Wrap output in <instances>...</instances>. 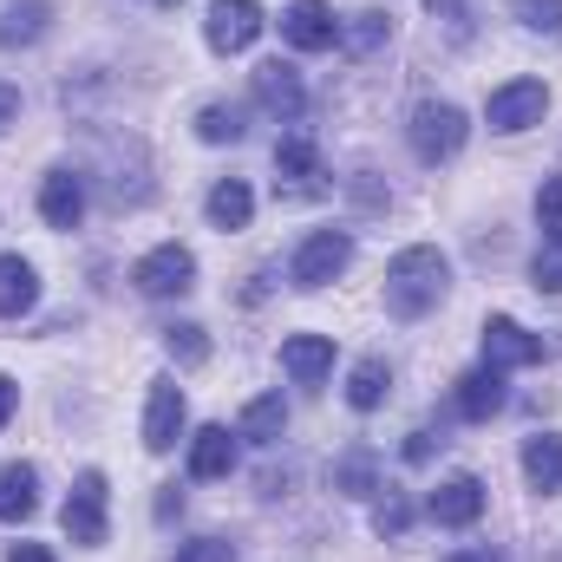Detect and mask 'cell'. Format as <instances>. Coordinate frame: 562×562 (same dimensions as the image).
Segmentation results:
<instances>
[{
    "instance_id": "obj_2",
    "label": "cell",
    "mask_w": 562,
    "mask_h": 562,
    "mask_svg": "<svg viewBox=\"0 0 562 562\" xmlns=\"http://www.w3.org/2000/svg\"><path fill=\"white\" fill-rule=\"evenodd\" d=\"M347 262H353V236L347 229H314L301 249H294V269H288V281L294 288H327L334 276H347Z\"/></svg>"
},
{
    "instance_id": "obj_10",
    "label": "cell",
    "mask_w": 562,
    "mask_h": 562,
    "mask_svg": "<svg viewBox=\"0 0 562 562\" xmlns=\"http://www.w3.org/2000/svg\"><path fill=\"white\" fill-rule=\"evenodd\" d=\"M190 425V406H183V386L177 380H157L150 400H144V451H170Z\"/></svg>"
},
{
    "instance_id": "obj_26",
    "label": "cell",
    "mask_w": 562,
    "mask_h": 562,
    "mask_svg": "<svg viewBox=\"0 0 562 562\" xmlns=\"http://www.w3.org/2000/svg\"><path fill=\"white\" fill-rule=\"evenodd\" d=\"M164 353H170L177 367H203V360H210V334H203L196 321H177V327H164Z\"/></svg>"
},
{
    "instance_id": "obj_40",
    "label": "cell",
    "mask_w": 562,
    "mask_h": 562,
    "mask_svg": "<svg viewBox=\"0 0 562 562\" xmlns=\"http://www.w3.org/2000/svg\"><path fill=\"white\" fill-rule=\"evenodd\" d=\"M157 7H177V0H157Z\"/></svg>"
},
{
    "instance_id": "obj_4",
    "label": "cell",
    "mask_w": 562,
    "mask_h": 562,
    "mask_svg": "<svg viewBox=\"0 0 562 562\" xmlns=\"http://www.w3.org/2000/svg\"><path fill=\"white\" fill-rule=\"evenodd\" d=\"M464 138H471V125H464V112H458V105L425 99L419 112H413V150H419V164H445V157H458Z\"/></svg>"
},
{
    "instance_id": "obj_6",
    "label": "cell",
    "mask_w": 562,
    "mask_h": 562,
    "mask_svg": "<svg viewBox=\"0 0 562 562\" xmlns=\"http://www.w3.org/2000/svg\"><path fill=\"white\" fill-rule=\"evenodd\" d=\"M543 112H550V86H543V79H510V86H497L491 105H484L491 132H530V125H543Z\"/></svg>"
},
{
    "instance_id": "obj_11",
    "label": "cell",
    "mask_w": 562,
    "mask_h": 562,
    "mask_svg": "<svg viewBox=\"0 0 562 562\" xmlns=\"http://www.w3.org/2000/svg\"><path fill=\"white\" fill-rule=\"evenodd\" d=\"M425 510H431V524H445V530H471L477 517H484V484L464 471V477H445L431 497H425Z\"/></svg>"
},
{
    "instance_id": "obj_25",
    "label": "cell",
    "mask_w": 562,
    "mask_h": 562,
    "mask_svg": "<svg viewBox=\"0 0 562 562\" xmlns=\"http://www.w3.org/2000/svg\"><path fill=\"white\" fill-rule=\"evenodd\" d=\"M276 177L281 183H314V177H321V150H314V138H281L276 144Z\"/></svg>"
},
{
    "instance_id": "obj_33",
    "label": "cell",
    "mask_w": 562,
    "mask_h": 562,
    "mask_svg": "<svg viewBox=\"0 0 562 562\" xmlns=\"http://www.w3.org/2000/svg\"><path fill=\"white\" fill-rule=\"evenodd\" d=\"M537 288L562 294V243H543V249H537Z\"/></svg>"
},
{
    "instance_id": "obj_23",
    "label": "cell",
    "mask_w": 562,
    "mask_h": 562,
    "mask_svg": "<svg viewBox=\"0 0 562 562\" xmlns=\"http://www.w3.org/2000/svg\"><path fill=\"white\" fill-rule=\"evenodd\" d=\"M386 386H393V367L386 360H360L347 373V406L353 413H373V406H386Z\"/></svg>"
},
{
    "instance_id": "obj_30",
    "label": "cell",
    "mask_w": 562,
    "mask_h": 562,
    "mask_svg": "<svg viewBox=\"0 0 562 562\" xmlns=\"http://www.w3.org/2000/svg\"><path fill=\"white\" fill-rule=\"evenodd\" d=\"M406 524H413V504H406L400 491H386L380 510H373V530H380V537H406Z\"/></svg>"
},
{
    "instance_id": "obj_38",
    "label": "cell",
    "mask_w": 562,
    "mask_h": 562,
    "mask_svg": "<svg viewBox=\"0 0 562 562\" xmlns=\"http://www.w3.org/2000/svg\"><path fill=\"white\" fill-rule=\"evenodd\" d=\"M177 510H183V491H177V484H170V491H164V497H157V517H177Z\"/></svg>"
},
{
    "instance_id": "obj_12",
    "label": "cell",
    "mask_w": 562,
    "mask_h": 562,
    "mask_svg": "<svg viewBox=\"0 0 562 562\" xmlns=\"http://www.w3.org/2000/svg\"><path fill=\"white\" fill-rule=\"evenodd\" d=\"M256 105L262 112H276V119H301L307 112V92H301V72L294 66H281V59H269V66H256Z\"/></svg>"
},
{
    "instance_id": "obj_31",
    "label": "cell",
    "mask_w": 562,
    "mask_h": 562,
    "mask_svg": "<svg viewBox=\"0 0 562 562\" xmlns=\"http://www.w3.org/2000/svg\"><path fill=\"white\" fill-rule=\"evenodd\" d=\"M517 20L530 33H562V0H517Z\"/></svg>"
},
{
    "instance_id": "obj_15",
    "label": "cell",
    "mask_w": 562,
    "mask_h": 562,
    "mask_svg": "<svg viewBox=\"0 0 562 562\" xmlns=\"http://www.w3.org/2000/svg\"><path fill=\"white\" fill-rule=\"evenodd\" d=\"M229 471H236V431L229 425L190 431V477H229Z\"/></svg>"
},
{
    "instance_id": "obj_37",
    "label": "cell",
    "mask_w": 562,
    "mask_h": 562,
    "mask_svg": "<svg viewBox=\"0 0 562 562\" xmlns=\"http://www.w3.org/2000/svg\"><path fill=\"white\" fill-rule=\"evenodd\" d=\"M406 458H413V464L431 458V431H413V438H406Z\"/></svg>"
},
{
    "instance_id": "obj_20",
    "label": "cell",
    "mask_w": 562,
    "mask_h": 562,
    "mask_svg": "<svg viewBox=\"0 0 562 562\" xmlns=\"http://www.w3.org/2000/svg\"><path fill=\"white\" fill-rule=\"evenodd\" d=\"M203 210H210V223H216V229H243V223L256 216V190H249L243 177H223V183L210 190V203H203Z\"/></svg>"
},
{
    "instance_id": "obj_19",
    "label": "cell",
    "mask_w": 562,
    "mask_h": 562,
    "mask_svg": "<svg viewBox=\"0 0 562 562\" xmlns=\"http://www.w3.org/2000/svg\"><path fill=\"white\" fill-rule=\"evenodd\" d=\"M524 477L550 497L562 491V431H537V438H524Z\"/></svg>"
},
{
    "instance_id": "obj_39",
    "label": "cell",
    "mask_w": 562,
    "mask_h": 562,
    "mask_svg": "<svg viewBox=\"0 0 562 562\" xmlns=\"http://www.w3.org/2000/svg\"><path fill=\"white\" fill-rule=\"evenodd\" d=\"M445 562H504V557H497V550L484 543V550H458V557H445Z\"/></svg>"
},
{
    "instance_id": "obj_16",
    "label": "cell",
    "mask_w": 562,
    "mask_h": 562,
    "mask_svg": "<svg viewBox=\"0 0 562 562\" xmlns=\"http://www.w3.org/2000/svg\"><path fill=\"white\" fill-rule=\"evenodd\" d=\"M40 307V269L26 256H0V321H20Z\"/></svg>"
},
{
    "instance_id": "obj_13",
    "label": "cell",
    "mask_w": 562,
    "mask_h": 562,
    "mask_svg": "<svg viewBox=\"0 0 562 562\" xmlns=\"http://www.w3.org/2000/svg\"><path fill=\"white\" fill-rule=\"evenodd\" d=\"M281 367H288L294 386H321L334 373V340L327 334H288L281 340Z\"/></svg>"
},
{
    "instance_id": "obj_34",
    "label": "cell",
    "mask_w": 562,
    "mask_h": 562,
    "mask_svg": "<svg viewBox=\"0 0 562 562\" xmlns=\"http://www.w3.org/2000/svg\"><path fill=\"white\" fill-rule=\"evenodd\" d=\"M13 119H20V86H7V79H0V132H7Z\"/></svg>"
},
{
    "instance_id": "obj_36",
    "label": "cell",
    "mask_w": 562,
    "mask_h": 562,
    "mask_svg": "<svg viewBox=\"0 0 562 562\" xmlns=\"http://www.w3.org/2000/svg\"><path fill=\"white\" fill-rule=\"evenodd\" d=\"M13 406H20V386H13V380H7V373H0V425L13 419Z\"/></svg>"
},
{
    "instance_id": "obj_35",
    "label": "cell",
    "mask_w": 562,
    "mask_h": 562,
    "mask_svg": "<svg viewBox=\"0 0 562 562\" xmlns=\"http://www.w3.org/2000/svg\"><path fill=\"white\" fill-rule=\"evenodd\" d=\"M7 562H53V550H46V543H13Z\"/></svg>"
},
{
    "instance_id": "obj_9",
    "label": "cell",
    "mask_w": 562,
    "mask_h": 562,
    "mask_svg": "<svg viewBox=\"0 0 562 562\" xmlns=\"http://www.w3.org/2000/svg\"><path fill=\"white\" fill-rule=\"evenodd\" d=\"M550 347L537 340V334H524L510 314H491L484 321V367H497V373H510V367H537Z\"/></svg>"
},
{
    "instance_id": "obj_8",
    "label": "cell",
    "mask_w": 562,
    "mask_h": 562,
    "mask_svg": "<svg viewBox=\"0 0 562 562\" xmlns=\"http://www.w3.org/2000/svg\"><path fill=\"white\" fill-rule=\"evenodd\" d=\"M281 40H288L294 53H327V46L340 40V20H334L327 0H288V7H281Z\"/></svg>"
},
{
    "instance_id": "obj_22",
    "label": "cell",
    "mask_w": 562,
    "mask_h": 562,
    "mask_svg": "<svg viewBox=\"0 0 562 562\" xmlns=\"http://www.w3.org/2000/svg\"><path fill=\"white\" fill-rule=\"evenodd\" d=\"M281 431H288V400H281V393L249 400V413H243V425H236V438H249V445H276Z\"/></svg>"
},
{
    "instance_id": "obj_3",
    "label": "cell",
    "mask_w": 562,
    "mask_h": 562,
    "mask_svg": "<svg viewBox=\"0 0 562 562\" xmlns=\"http://www.w3.org/2000/svg\"><path fill=\"white\" fill-rule=\"evenodd\" d=\"M132 288H138V294H150V301L190 294V288H196V256H190L183 243H157L150 256H138V269H132Z\"/></svg>"
},
{
    "instance_id": "obj_1",
    "label": "cell",
    "mask_w": 562,
    "mask_h": 562,
    "mask_svg": "<svg viewBox=\"0 0 562 562\" xmlns=\"http://www.w3.org/2000/svg\"><path fill=\"white\" fill-rule=\"evenodd\" d=\"M445 288H451V262L419 243V249H400L393 262H386V307L400 314V321H419L431 314L438 301H445Z\"/></svg>"
},
{
    "instance_id": "obj_7",
    "label": "cell",
    "mask_w": 562,
    "mask_h": 562,
    "mask_svg": "<svg viewBox=\"0 0 562 562\" xmlns=\"http://www.w3.org/2000/svg\"><path fill=\"white\" fill-rule=\"evenodd\" d=\"M262 7L256 0H216L210 7V20H203V40L216 46V53H249L256 40H262Z\"/></svg>"
},
{
    "instance_id": "obj_28",
    "label": "cell",
    "mask_w": 562,
    "mask_h": 562,
    "mask_svg": "<svg viewBox=\"0 0 562 562\" xmlns=\"http://www.w3.org/2000/svg\"><path fill=\"white\" fill-rule=\"evenodd\" d=\"M334 491H340V497H373V491H380V464H373L367 451H353V458L334 471Z\"/></svg>"
},
{
    "instance_id": "obj_32",
    "label": "cell",
    "mask_w": 562,
    "mask_h": 562,
    "mask_svg": "<svg viewBox=\"0 0 562 562\" xmlns=\"http://www.w3.org/2000/svg\"><path fill=\"white\" fill-rule=\"evenodd\" d=\"M170 562H236V543L229 537H196V543H183Z\"/></svg>"
},
{
    "instance_id": "obj_5",
    "label": "cell",
    "mask_w": 562,
    "mask_h": 562,
    "mask_svg": "<svg viewBox=\"0 0 562 562\" xmlns=\"http://www.w3.org/2000/svg\"><path fill=\"white\" fill-rule=\"evenodd\" d=\"M105 497H112V491H105V471H86V477L72 484L59 524H66V537H72L79 550H99V543H105V530H112V524H105Z\"/></svg>"
},
{
    "instance_id": "obj_18",
    "label": "cell",
    "mask_w": 562,
    "mask_h": 562,
    "mask_svg": "<svg viewBox=\"0 0 562 562\" xmlns=\"http://www.w3.org/2000/svg\"><path fill=\"white\" fill-rule=\"evenodd\" d=\"M40 510V471L33 464H0V524H26Z\"/></svg>"
},
{
    "instance_id": "obj_17",
    "label": "cell",
    "mask_w": 562,
    "mask_h": 562,
    "mask_svg": "<svg viewBox=\"0 0 562 562\" xmlns=\"http://www.w3.org/2000/svg\"><path fill=\"white\" fill-rule=\"evenodd\" d=\"M491 413H504V373L497 367H477V373L458 380V419L484 425Z\"/></svg>"
},
{
    "instance_id": "obj_24",
    "label": "cell",
    "mask_w": 562,
    "mask_h": 562,
    "mask_svg": "<svg viewBox=\"0 0 562 562\" xmlns=\"http://www.w3.org/2000/svg\"><path fill=\"white\" fill-rule=\"evenodd\" d=\"M386 40H393V20H386V13H373V7H367V13H353V20H340V46H347L353 59L380 53Z\"/></svg>"
},
{
    "instance_id": "obj_27",
    "label": "cell",
    "mask_w": 562,
    "mask_h": 562,
    "mask_svg": "<svg viewBox=\"0 0 562 562\" xmlns=\"http://www.w3.org/2000/svg\"><path fill=\"white\" fill-rule=\"evenodd\" d=\"M243 132H249L243 125V105H203L196 112V138L203 144H236Z\"/></svg>"
},
{
    "instance_id": "obj_29",
    "label": "cell",
    "mask_w": 562,
    "mask_h": 562,
    "mask_svg": "<svg viewBox=\"0 0 562 562\" xmlns=\"http://www.w3.org/2000/svg\"><path fill=\"white\" fill-rule=\"evenodd\" d=\"M537 223H543V243H562V177H543V190H537Z\"/></svg>"
},
{
    "instance_id": "obj_14",
    "label": "cell",
    "mask_w": 562,
    "mask_h": 562,
    "mask_svg": "<svg viewBox=\"0 0 562 562\" xmlns=\"http://www.w3.org/2000/svg\"><path fill=\"white\" fill-rule=\"evenodd\" d=\"M40 216H46L53 229H79V216H86V177L46 170V183H40Z\"/></svg>"
},
{
    "instance_id": "obj_21",
    "label": "cell",
    "mask_w": 562,
    "mask_h": 562,
    "mask_svg": "<svg viewBox=\"0 0 562 562\" xmlns=\"http://www.w3.org/2000/svg\"><path fill=\"white\" fill-rule=\"evenodd\" d=\"M46 20H53L46 0H7L0 7V46H33L46 33Z\"/></svg>"
}]
</instances>
